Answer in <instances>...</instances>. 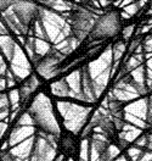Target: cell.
<instances>
[{"instance_id": "obj_3", "label": "cell", "mask_w": 152, "mask_h": 161, "mask_svg": "<svg viewBox=\"0 0 152 161\" xmlns=\"http://www.w3.org/2000/svg\"><path fill=\"white\" fill-rule=\"evenodd\" d=\"M119 23V14L114 10L108 11L101 17H96L89 36L92 39H103L113 37L118 32Z\"/></svg>"}, {"instance_id": "obj_5", "label": "cell", "mask_w": 152, "mask_h": 161, "mask_svg": "<svg viewBox=\"0 0 152 161\" xmlns=\"http://www.w3.org/2000/svg\"><path fill=\"white\" fill-rule=\"evenodd\" d=\"M81 91H83V95L85 97L86 100H95L96 95H95V87L94 83L91 80L90 73L88 71V67H83L81 76Z\"/></svg>"}, {"instance_id": "obj_6", "label": "cell", "mask_w": 152, "mask_h": 161, "mask_svg": "<svg viewBox=\"0 0 152 161\" xmlns=\"http://www.w3.org/2000/svg\"><path fill=\"white\" fill-rule=\"evenodd\" d=\"M16 3V0H0V11H6L9 10L11 5H13Z\"/></svg>"}, {"instance_id": "obj_2", "label": "cell", "mask_w": 152, "mask_h": 161, "mask_svg": "<svg viewBox=\"0 0 152 161\" xmlns=\"http://www.w3.org/2000/svg\"><path fill=\"white\" fill-rule=\"evenodd\" d=\"M95 15L84 9H74L70 14V25H71L72 34L79 42L85 39L94 27Z\"/></svg>"}, {"instance_id": "obj_7", "label": "cell", "mask_w": 152, "mask_h": 161, "mask_svg": "<svg viewBox=\"0 0 152 161\" xmlns=\"http://www.w3.org/2000/svg\"><path fill=\"white\" fill-rule=\"evenodd\" d=\"M0 160L1 161H16V158L9 153V151H4L1 155H0Z\"/></svg>"}, {"instance_id": "obj_4", "label": "cell", "mask_w": 152, "mask_h": 161, "mask_svg": "<svg viewBox=\"0 0 152 161\" xmlns=\"http://www.w3.org/2000/svg\"><path fill=\"white\" fill-rule=\"evenodd\" d=\"M60 60H62V55L56 49H51L48 55L43 59L41 64H39V71L43 75H48L52 69L56 67Z\"/></svg>"}, {"instance_id": "obj_1", "label": "cell", "mask_w": 152, "mask_h": 161, "mask_svg": "<svg viewBox=\"0 0 152 161\" xmlns=\"http://www.w3.org/2000/svg\"><path fill=\"white\" fill-rule=\"evenodd\" d=\"M9 9L10 10L6 11L4 20L10 27L20 33H26L32 22L40 15V9L26 0H16V3Z\"/></svg>"}]
</instances>
